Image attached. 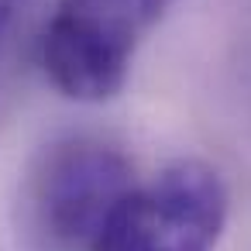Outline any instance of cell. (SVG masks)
Here are the masks:
<instances>
[{
  "label": "cell",
  "instance_id": "cell-1",
  "mask_svg": "<svg viewBox=\"0 0 251 251\" xmlns=\"http://www.w3.org/2000/svg\"><path fill=\"white\" fill-rule=\"evenodd\" d=\"M172 4L176 0H59L38 38L49 83L79 103L117 97L138 49Z\"/></svg>",
  "mask_w": 251,
  "mask_h": 251
},
{
  "label": "cell",
  "instance_id": "cell-2",
  "mask_svg": "<svg viewBox=\"0 0 251 251\" xmlns=\"http://www.w3.org/2000/svg\"><path fill=\"white\" fill-rule=\"evenodd\" d=\"M134 186L121 148L86 134L62 138L38 155L28 176V224L52 251H90Z\"/></svg>",
  "mask_w": 251,
  "mask_h": 251
},
{
  "label": "cell",
  "instance_id": "cell-3",
  "mask_svg": "<svg viewBox=\"0 0 251 251\" xmlns=\"http://www.w3.org/2000/svg\"><path fill=\"white\" fill-rule=\"evenodd\" d=\"M227 213L224 176L200 158H179L121 200L90 251H217Z\"/></svg>",
  "mask_w": 251,
  "mask_h": 251
},
{
  "label": "cell",
  "instance_id": "cell-4",
  "mask_svg": "<svg viewBox=\"0 0 251 251\" xmlns=\"http://www.w3.org/2000/svg\"><path fill=\"white\" fill-rule=\"evenodd\" d=\"M21 18H25V0H0V90H4V79H7V69H11Z\"/></svg>",
  "mask_w": 251,
  "mask_h": 251
}]
</instances>
